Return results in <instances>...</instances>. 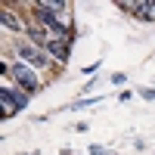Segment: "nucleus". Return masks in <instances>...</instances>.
<instances>
[{"instance_id": "7ed1b4c3", "label": "nucleus", "mask_w": 155, "mask_h": 155, "mask_svg": "<svg viewBox=\"0 0 155 155\" xmlns=\"http://www.w3.org/2000/svg\"><path fill=\"white\" fill-rule=\"evenodd\" d=\"M47 53H50V59H65V56H68V47L56 37V41H50V44H47Z\"/></svg>"}, {"instance_id": "39448f33", "label": "nucleus", "mask_w": 155, "mask_h": 155, "mask_svg": "<svg viewBox=\"0 0 155 155\" xmlns=\"http://www.w3.org/2000/svg\"><path fill=\"white\" fill-rule=\"evenodd\" d=\"M28 34H31V41H34V44H50V37H47V31H44V28H37V25H34V28H31Z\"/></svg>"}, {"instance_id": "f257e3e1", "label": "nucleus", "mask_w": 155, "mask_h": 155, "mask_svg": "<svg viewBox=\"0 0 155 155\" xmlns=\"http://www.w3.org/2000/svg\"><path fill=\"white\" fill-rule=\"evenodd\" d=\"M16 50H19V56L25 59V65H31V68L50 65V53H47V50H41L37 44H19Z\"/></svg>"}, {"instance_id": "20e7f679", "label": "nucleus", "mask_w": 155, "mask_h": 155, "mask_svg": "<svg viewBox=\"0 0 155 155\" xmlns=\"http://www.w3.org/2000/svg\"><path fill=\"white\" fill-rule=\"evenodd\" d=\"M0 19H3V28H9V31H22V22H19V16H16V12L3 9V12H0Z\"/></svg>"}, {"instance_id": "f03ea898", "label": "nucleus", "mask_w": 155, "mask_h": 155, "mask_svg": "<svg viewBox=\"0 0 155 155\" xmlns=\"http://www.w3.org/2000/svg\"><path fill=\"white\" fill-rule=\"evenodd\" d=\"M12 78H16L25 90H31V93L41 87V81H37V71H34L31 65H25V62H12Z\"/></svg>"}]
</instances>
